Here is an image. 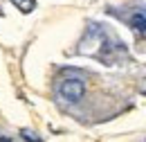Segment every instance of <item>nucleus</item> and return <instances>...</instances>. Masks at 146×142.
Instances as JSON below:
<instances>
[{
    "label": "nucleus",
    "instance_id": "1",
    "mask_svg": "<svg viewBox=\"0 0 146 142\" xmlns=\"http://www.w3.org/2000/svg\"><path fill=\"white\" fill-rule=\"evenodd\" d=\"M83 92H86V84L81 81V79H76V77H70V79H63L61 84H58V95L65 99V102H79L81 97H83Z\"/></svg>",
    "mask_w": 146,
    "mask_h": 142
},
{
    "label": "nucleus",
    "instance_id": "2",
    "mask_svg": "<svg viewBox=\"0 0 146 142\" xmlns=\"http://www.w3.org/2000/svg\"><path fill=\"white\" fill-rule=\"evenodd\" d=\"M128 25H130V29L135 34H146V14L144 11H135L128 18Z\"/></svg>",
    "mask_w": 146,
    "mask_h": 142
},
{
    "label": "nucleus",
    "instance_id": "3",
    "mask_svg": "<svg viewBox=\"0 0 146 142\" xmlns=\"http://www.w3.org/2000/svg\"><path fill=\"white\" fill-rule=\"evenodd\" d=\"M16 7H18L23 14H32L34 11V7H36V0H11Z\"/></svg>",
    "mask_w": 146,
    "mask_h": 142
},
{
    "label": "nucleus",
    "instance_id": "4",
    "mask_svg": "<svg viewBox=\"0 0 146 142\" xmlns=\"http://www.w3.org/2000/svg\"><path fill=\"white\" fill-rule=\"evenodd\" d=\"M20 135H23V140H25V142H43L36 133H34V131H29V129H23V131H20Z\"/></svg>",
    "mask_w": 146,
    "mask_h": 142
},
{
    "label": "nucleus",
    "instance_id": "5",
    "mask_svg": "<svg viewBox=\"0 0 146 142\" xmlns=\"http://www.w3.org/2000/svg\"><path fill=\"white\" fill-rule=\"evenodd\" d=\"M0 142H11V138H7V135H0Z\"/></svg>",
    "mask_w": 146,
    "mask_h": 142
}]
</instances>
